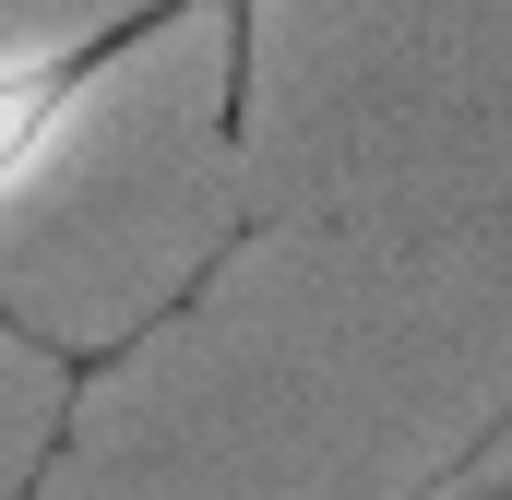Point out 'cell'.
<instances>
[{
    "label": "cell",
    "mask_w": 512,
    "mask_h": 500,
    "mask_svg": "<svg viewBox=\"0 0 512 500\" xmlns=\"http://www.w3.org/2000/svg\"><path fill=\"white\" fill-rule=\"evenodd\" d=\"M131 36H155V12H120V24H84V36H0V203L72 143L84 96L131 60Z\"/></svg>",
    "instance_id": "1"
}]
</instances>
